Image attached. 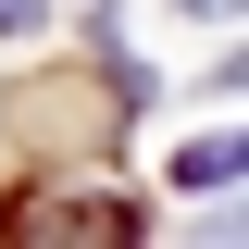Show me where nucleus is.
<instances>
[{"mask_svg":"<svg viewBox=\"0 0 249 249\" xmlns=\"http://www.w3.org/2000/svg\"><path fill=\"white\" fill-rule=\"evenodd\" d=\"M0 224H13V237H137V212H124V199H62V187H25Z\"/></svg>","mask_w":249,"mask_h":249,"instance_id":"nucleus-1","label":"nucleus"},{"mask_svg":"<svg viewBox=\"0 0 249 249\" xmlns=\"http://www.w3.org/2000/svg\"><path fill=\"white\" fill-rule=\"evenodd\" d=\"M237 124H212V137H187V150H175V187H237Z\"/></svg>","mask_w":249,"mask_h":249,"instance_id":"nucleus-2","label":"nucleus"},{"mask_svg":"<svg viewBox=\"0 0 249 249\" xmlns=\"http://www.w3.org/2000/svg\"><path fill=\"white\" fill-rule=\"evenodd\" d=\"M37 13H50V0H0V37H37Z\"/></svg>","mask_w":249,"mask_h":249,"instance_id":"nucleus-3","label":"nucleus"},{"mask_svg":"<svg viewBox=\"0 0 249 249\" xmlns=\"http://www.w3.org/2000/svg\"><path fill=\"white\" fill-rule=\"evenodd\" d=\"M175 13H212V25H224V13H237V0H175Z\"/></svg>","mask_w":249,"mask_h":249,"instance_id":"nucleus-4","label":"nucleus"}]
</instances>
